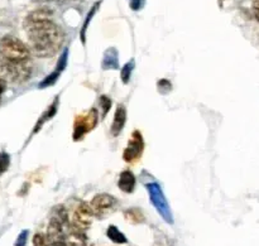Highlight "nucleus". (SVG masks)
<instances>
[{
    "label": "nucleus",
    "instance_id": "1",
    "mask_svg": "<svg viewBox=\"0 0 259 246\" xmlns=\"http://www.w3.org/2000/svg\"><path fill=\"white\" fill-rule=\"evenodd\" d=\"M24 29L29 39L30 50L37 57H53L65 42L62 28L53 22L52 12L47 8L29 13L24 20Z\"/></svg>",
    "mask_w": 259,
    "mask_h": 246
},
{
    "label": "nucleus",
    "instance_id": "2",
    "mask_svg": "<svg viewBox=\"0 0 259 246\" xmlns=\"http://www.w3.org/2000/svg\"><path fill=\"white\" fill-rule=\"evenodd\" d=\"M30 50L18 38L5 35L0 39V58L9 62L28 63Z\"/></svg>",
    "mask_w": 259,
    "mask_h": 246
},
{
    "label": "nucleus",
    "instance_id": "3",
    "mask_svg": "<svg viewBox=\"0 0 259 246\" xmlns=\"http://www.w3.org/2000/svg\"><path fill=\"white\" fill-rule=\"evenodd\" d=\"M146 187L147 191H148L149 200H151L152 205L157 210V212L161 215V217L167 224H174V215H172L171 207H169L168 202H167L162 187L157 182H149Z\"/></svg>",
    "mask_w": 259,
    "mask_h": 246
},
{
    "label": "nucleus",
    "instance_id": "4",
    "mask_svg": "<svg viewBox=\"0 0 259 246\" xmlns=\"http://www.w3.org/2000/svg\"><path fill=\"white\" fill-rule=\"evenodd\" d=\"M32 71L28 63L9 62L0 58V76L3 80H9L15 83H22L29 80Z\"/></svg>",
    "mask_w": 259,
    "mask_h": 246
},
{
    "label": "nucleus",
    "instance_id": "5",
    "mask_svg": "<svg viewBox=\"0 0 259 246\" xmlns=\"http://www.w3.org/2000/svg\"><path fill=\"white\" fill-rule=\"evenodd\" d=\"M99 123V113L95 108L90 109L86 114L78 115L73 124L72 138L75 141L81 140L88 133H90Z\"/></svg>",
    "mask_w": 259,
    "mask_h": 246
},
{
    "label": "nucleus",
    "instance_id": "6",
    "mask_svg": "<svg viewBox=\"0 0 259 246\" xmlns=\"http://www.w3.org/2000/svg\"><path fill=\"white\" fill-rule=\"evenodd\" d=\"M118 206V201L114 196L108 193H100L96 194L93 200H91L90 207L94 212V216L104 217L106 215L111 214L114 210Z\"/></svg>",
    "mask_w": 259,
    "mask_h": 246
},
{
    "label": "nucleus",
    "instance_id": "7",
    "mask_svg": "<svg viewBox=\"0 0 259 246\" xmlns=\"http://www.w3.org/2000/svg\"><path fill=\"white\" fill-rule=\"evenodd\" d=\"M144 151V139L139 130H134L128 140V145L124 149L123 159L126 163H133L138 161Z\"/></svg>",
    "mask_w": 259,
    "mask_h": 246
},
{
    "label": "nucleus",
    "instance_id": "8",
    "mask_svg": "<svg viewBox=\"0 0 259 246\" xmlns=\"http://www.w3.org/2000/svg\"><path fill=\"white\" fill-rule=\"evenodd\" d=\"M94 220V212L91 210L90 205L86 204V202H80L77 205V207L75 209L72 216V222H70L73 227L81 230V231H86L88 229H90L91 225H93Z\"/></svg>",
    "mask_w": 259,
    "mask_h": 246
},
{
    "label": "nucleus",
    "instance_id": "9",
    "mask_svg": "<svg viewBox=\"0 0 259 246\" xmlns=\"http://www.w3.org/2000/svg\"><path fill=\"white\" fill-rule=\"evenodd\" d=\"M66 226L67 225L62 224L58 219L53 216L51 217L50 224H48L47 227V234H46V237H47L51 246H67L65 236Z\"/></svg>",
    "mask_w": 259,
    "mask_h": 246
},
{
    "label": "nucleus",
    "instance_id": "10",
    "mask_svg": "<svg viewBox=\"0 0 259 246\" xmlns=\"http://www.w3.org/2000/svg\"><path fill=\"white\" fill-rule=\"evenodd\" d=\"M67 62H68V50H65L62 52V55H61V57L58 58V62L57 65H56L55 70H53L47 77H45L42 81H40L38 87L46 88L55 85V83L58 81V78H60V76L62 75L63 71L66 70V67H67Z\"/></svg>",
    "mask_w": 259,
    "mask_h": 246
},
{
    "label": "nucleus",
    "instance_id": "11",
    "mask_svg": "<svg viewBox=\"0 0 259 246\" xmlns=\"http://www.w3.org/2000/svg\"><path fill=\"white\" fill-rule=\"evenodd\" d=\"M65 236L67 246H88V237L85 231L76 229L71 224L66 226Z\"/></svg>",
    "mask_w": 259,
    "mask_h": 246
},
{
    "label": "nucleus",
    "instance_id": "12",
    "mask_svg": "<svg viewBox=\"0 0 259 246\" xmlns=\"http://www.w3.org/2000/svg\"><path fill=\"white\" fill-rule=\"evenodd\" d=\"M125 121H126V109L124 105H119L116 108L115 114H114V119H113V124H111L110 128V134L113 136H118L119 134L121 133V130L125 126Z\"/></svg>",
    "mask_w": 259,
    "mask_h": 246
},
{
    "label": "nucleus",
    "instance_id": "13",
    "mask_svg": "<svg viewBox=\"0 0 259 246\" xmlns=\"http://www.w3.org/2000/svg\"><path fill=\"white\" fill-rule=\"evenodd\" d=\"M137 179L136 176L133 174L132 171H123L119 176L118 179V187L120 191H123L124 193H133L134 189H136Z\"/></svg>",
    "mask_w": 259,
    "mask_h": 246
},
{
    "label": "nucleus",
    "instance_id": "14",
    "mask_svg": "<svg viewBox=\"0 0 259 246\" xmlns=\"http://www.w3.org/2000/svg\"><path fill=\"white\" fill-rule=\"evenodd\" d=\"M101 68L105 71L118 70L119 68V55L115 48H109L105 51L101 62Z\"/></svg>",
    "mask_w": 259,
    "mask_h": 246
},
{
    "label": "nucleus",
    "instance_id": "15",
    "mask_svg": "<svg viewBox=\"0 0 259 246\" xmlns=\"http://www.w3.org/2000/svg\"><path fill=\"white\" fill-rule=\"evenodd\" d=\"M57 110H58V99H56V100L52 103V105L48 106L47 110H46L45 113H43V115L40 116L39 119H38L37 124H35L34 129H33V134H37L38 131L42 129V126L45 125V124L47 123L48 120H51V119H52L53 116L56 115Z\"/></svg>",
    "mask_w": 259,
    "mask_h": 246
},
{
    "label": "nucleus",
    "instance_id": "16",
    "mask_svg": "<svg viewBox=\"0 0 259 246\" xmlns=\"http://www.w3.org/2000/svg\"><path fill=\"white\" fill-rule=\"evenodd\" d=\"M106 236H108L109 240H110L111 242H114V244L124 245L128 242V239H126L125 235H124L118 227L114 226V225L108 227V230H106Z\"/></svg>",
    "mask_w": 259,
    "mask_h": 246
},
{
    "label": "nucleus",
    "instance_id": "17",
    "mask_svg": "<svg viewBox=\"0 0 259 246\" xmlns=\"http://www.w3.org/2000/svg\"><path fill=\"white\" fill-rule=\"evenodd\" d=\"M134 67H136V62H134L133 60H131L128 63H125V65L123 66V68H121L120 71V78L121 81H123V83H128L129 81H131Z\"/></svg>",
    "mask_w": 259,
    "mask_h": 246
},
{
    "label": "nucleus",
    "instance_id": "18",
    "mask_svg": "<svg viewBox=\"0 0 259 246\" xmlns=\"http://www.w3.org/2000/svg\"><path fill=\"white\" fill-rule=\"evenodd\" d=\"M99 108H100L101 111V119H105V116L108 115L109 110L111 108L110 97L106 95H101L100 99H99Z\"/></svg>",
    "mask_w": 259,
    "mask_h": 246
},
{
    "label": "nucleus",
    "instance_id": "19",
    "mask_svg": "<svg viewBox=\"0 0 259 246\" xmlns=\"http://www.w3.org/2000/svg\"><path fill=\"white\" fill-rule=\"evenodd\" d=\"M99 5H100V3H96V4L94 5L93 8H91L90 12H89V14H88V17H86L85 22H83L82 29H81V40H82V43H85V40H86V37H85V35H86V29H88L89 24H90V22H91V18H93L94 14H95V13H96V9H98V8H99Z\"/></svg>",
    "mask_w": 259,
    "mask_h": 246
},
{
    "label": "nucleus",
    "instance_id": "20",
    "mask_svg": "<svg viewBox=\"0 0 259 246\" xmlns=\"http://www.w3.org/2000/svg\"><path fill=\"white\" fill-rule=\"evenodd\" d=\"M124 215H125L126 220H129L131 222H134V224H139V222H142L144 220L142 212L139 211V210H136V209L128 210V211H125V214Z\"/></svg>",
    "mask_w": 259,
    "mask_h": 246
},
{
    "label": "nucleus",
    "instance_id": "21",
    "mask_svg": "<svg viewBox=\"0 0 259 246\" xmlns=\"http://www.w3.org/2000/svg\"><path fill=\"white\" fill-rule=\"evenodd\" d=\"M33 246H51L50 242H48L47 237H46L45 234H35L33 236Z\"/></svg>",
    "mask_w": 259,
    "mask_h": 246
},
{
    "label": "nucleus",
    "instance_id": "22",
    "mask_svg": "<svg viewBox=\"0 0 259 246\" xmlns=\"http://www.w3.org/2000/svg\"><path fill=\"white\" fill-rule=\"evenodd\" d=\"M10 163V157L7 153H0V174L4 173L8 168H9Z\"/></svg>",
    "mask_w": 259,
    "mask_h": 246
},
{
    "label": "nucleus",
    "instance_id": "23",
    "mask_svg": "<svg viewBox=\"0 0 259 246\" xmlns=\"http://www.w3.org/2000/svg\"><path fill=\"white\" fill-rule=\"evenodd\" d=\"M28 236H29V231H28V230H23V231L18 235L14 246H25L27 245Z\"/></svg>",
    "mask_w": 259,
    "mask_h": 246
},
{
    "label": "nucleus",
    "instance_id": "24",
    "mask_svg": "<svg viewBox=\"0 0 259 246\" xmlns=\"http://www.w3.org/2000/svg\"><path fill=\"white\" fill-rule=\"evenodd\" d=\"M157 86H158V90L162 91V92H167V91L171 90V82L168 80H159Z\"/></svg>",
    "mask_w": 259,
    "mask_h": 246
},
{
    "label": "nucleus",
    "instance_id": "25",
    "mask_svg": "<svg viewBox=\"0 0 259 246\" xmlns=\"http://www.w3.org/2000/svg\"><path fill=\"white\" fill-rule=\"evenodd\" d=\"M129 4H131L132 9L137 12V10L142 9V7L144 4V0H129Z\"/></svg>",
    "mask_w": 259,
    "mask_h": 246
},
{
    "label": "nucleus",
    "instance_id": "26",
    "mask_svg": "<svg viewBox=\"0 0 259 246\" xmlns=\"http://www.w3.org/2000/svg\"><path fill=\"white\" fill-rule=\"evenodd\" d=\"M253 14H254L255 19L259 22V0H255V2L253 3Z\"/></svg>",
    "mask_w": 259,
    "mask_h": 246
},
{
    "label": "nucleus",
    "instance_id": "27",
    "mask_svg": "<svg viewBox=\"0 0 259 246\" xmlns=\"http://www.w3.org/2000/svg\"><path fill=\"white\" fill-rule=\"evenodd\" d=\"M5 88H7V81L3 80V78L0 77V97H2V95L4 93Z\"/></svg>",
    "mask_w": 259,
    "mask_h": 246
},
{
    "label": "nucleus",
    "instance_id": "28",
    "mask_svg": "<svg viewBox=\"0 0 259 246\" xmlns=\"http://www.w3.org/2000/svg\"><path fill=\"white\" fill-rule=\"evenodd\" d=\"M219 2H220V3H223V2H225V0H219Z\"/></svg>",
    "mask_w": 259,
    "mask_h": 246
},
{
    "label": "nucleus",
    "instance_id": "29",
    "mask_svg": "<svg viewBox=\"0 0 259 246\" xmlns=\"http://www.w3.org/2000/svg\"><path fill=\"white\" fill-rule=\"evenodd\" d=\"M91 246H96V245H91Z\"/></svg>",
    "mask_w": 259,
    "mask_h": 246
}]
</instances>
